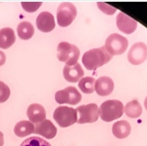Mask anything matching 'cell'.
<instances>
[{
    "label": "cell",
    "mask_w": 147,
    "mask_h": 146,
    "mask_svg": "<svg viewBox=\"0 0 147 146\" xmlns=\"http://www.w3.org/2000/svg\"><path fill=\"white\" fill-rule=\"evenodd\" d=\"M95 79L92 77H83L78 82V87L82 92L91 94L95 91Z\"/></svg>",
    "instance_id": "cell-21"
},
{
    "label": "cell",
    "mask_w": 147,
    "mask_h": 146,
    "mask_svg": "<svg viewBox=\"0 0 147 146\" xmlns=\"http://www.w3.org/2000/svg\"><path fill=\"white\" fill-rule=\"evenodd\" d=\"M11 95V90L5 83L0 81V104L5 103L8 100Z\"/></svg>",
    "instance_id": "cell-23"
},
{
    "label": "cell",
    "mask_w": 147,
    "mask_h": 146,
    "mask_svg": "<svg viewBox=\"0 0 147 146\" xmlns=\"http://www.w3.org/2000/svg\"><path fill=\"white\" fill-rule=\"evenodd\" d=\"M33 133L43 136L47 139H51L57 135V128L50 120L45 119L43 122L37 124Z\"/></svg>",
    "instance_id": "cell-15"
},
{
    "label": "cell",
    "mask_w": 147,
    "mask_h": 146,
    "mask_svg": "<svg viewBox=\"0 0 147 146\" xmlns=\"http://www.w3.org/2000/svg\"><path fill=\"white\" fill-rule=\"evenodd\" d=\"M131 131V124L125 121V120H121L119 122H116L113 126H112V133L113 135L119 139H123L127 137Z\"/></svg>",
    "instance_id": "cell-17"
},
{
    "label": "cell",
    "mask_w": 147,
    "mask_h": 146,
    "mask_svg": "<svg viewBox=\"0 0 147 146\" xmlns=\"http://www.w3.org/2000/svg\"><path fill=\"white\" fill-rule=\"evenodd\" d=\"M38 29L42 32H50L55 28V20L51 13L48 11L41 12L36 20Z\"/></svg>",
    "instance_id": "cell-11"
},
{
    "label": "cell",
    "mask_w": 147,
    "mask_h": 146,
    "mask_svg": "<svg viewBox=\"0 0 147 146\" xmlns=\"http://www.w3.org/2000/svg\"><path fill=\"white\" fill-rule=\"evenodd\" d=\"M117 26L122 32L125 34H131L136 31L138 22L124 12H119L117 16Z\"/></svg>",
    "instance_id": "cell-10"
},
{
    "label": "cell",
    "mask_w": 147,
    "mask_h": 146,
    "mask_svg": "<svg viewBox=\"0 0 147 146\" xmlns=\"http://www.w3.org/2000/svg\"><path fill=\"white\" fill-rule=\"evenodd\" d=\"M21 5L27 12H35L42 5V2H22Z\"/></svg>",
    "instance_id": "cell-24"
},
{
    "label": "cell",
    "mask_w": 147,
    "mask_h": 146,
    "mask_svg": "<svg viewBox=\"0 0 147 146\" xmlns=\"http://www.w3.org/2000/svg\"><path fill=\"white\" fill-rule=\"evenodd\" d=\"M111 57L112 56L107 51L105 47L102 46L86 51L82 57V62L88 71H95L110 62Z\"/></svg>",
    "instance_id": "cell-1"
},
{
    "label": "cell",
    "mask_w": 147,
    "mask_h": 146,
    "mask_svg": "<svg viewBox=\"0 0 147 146\" xmlns=\"http://www.w3.org/2000/svg\"><path fill=\"white\" fill-rule=\"evenodd\" d=\"M17 32L19 38L23 40H28L32 38L34 35V27L30 22L24 21L18 24Z\"/></svg>",
    "instance_id": "cell-19"
},
{
    "label": "cell",
    "mask_w": 147,
    "mask_h": 146,
    "mask_svg": "<svg viewBox=\"0 0 147 146\" xmlns=\"http://www.w3.org/2000/svg\"><path fill=\"white\" fill-rule=\"evenodd\" d=\"M4 145V134L0 131V146Z\"/></svg>",
    "instance_id": "cell-27"
},
{
    "label": "cell",
    "mask_w": 147,
    "mask_h": 146,
    "mask_svg": "<svg viewBox=\"0 0 147 146\" xmlns=\"http://www.w3.org/2000/svg\"><path fill=\"white\" fill-rule=\"evenodd\" d=\"M84 70L79 64L74 65H66L64 67L63 75L66 81L70 83H77L84 77Z\"/></svg>",
    "instance_id": "cell-14"
},
{
    "label": "cell",
    "mask_w": 147,
    "mask_h": 146,
    "mask_svg": "<svg viewBox=\"0 0 147 146\" xmlns=\"http://www.w3.org/2000/svg\"><path fill=\"white\" fill-rule=\"evenodd\" d=\"M79 49L70 43L61 42L57 45V59L66 64V65H74L78 64L79 58Z\"/></svg>",
    "instance_id": "cell-3"
},
{
    "label": "cell",
    "mask_w": 147,
    "mask_h": 146,
    "mask_svg": "<svg viewBox=\"0 0 147 146\" xmlns=\"http://www.w3.org/2000/svg\"><path fill=\"white\" fill-rule=\"evenodd\" d=\"M78 118V124H88L94 123L98 119L99 108L96 104H89L86 105H80L76 109Z\"/></svg>",
    "instance_id": "cell-7"
},
{
    "label": "cell",
    "mask_w": 147,
    "mask_h": 146,
    "mask_svg": "<svg viewBox=\"0 0 147 146\" xmlns=\"http://www.w3.org/2000/svg\"><path fill=\"white\" fill-rule=\"evenodd\" d=\"M27 116L32 124H39L45 120L46 111L39 104H32L27 109Z\"/></svg>",
    "instance_id": "cell-13"
},
{
    "label": "cell",
    "mask_w": 147,
    "mask_h": 146,
    "mask_svg": "<svg viewBox=\"0 0 147 146\" xmlns=\"http://www.w3.org/2000/svg\"><path fill=\"white\" fill-rule=\"evenodd\" d=\"M5 60H6V56L5 54L0 50V66H2L5 63Z\"/></svg>",
    "instance_id": "cell-26"
},
{
    "label": "cell",
    "mask_w": 147,
    "mask_h": 146,
    "mask_svg": "<svg viewBox=\"0 0 147 146\" xmlns=\"http://www.w3.org/2000/svg\"><path fill=\"white\" fill-rule=\"evenodd\" d=\"M124 111L125 112L126 116L131 118H137L141 116L143 112V109L141 104L137 100H132L129 102L125 107L124 108Z\"/></svg>",
    "instance_id": "cell-20"
},
{
    "label": "cell",
    "mask_w": 147,
    "mask_h": 146,
    "mask_svg": "<svg viewBox=\"0 0 147 146\" xmlns=\"http://www.w3.org/2000/svg\"><path fill=\"white\" fill-rule=\"evenodd\" d=\"M98 8H99L104 13L108 14V15H112V14H114L115 11H117L115 8H113V7H111V6L106 5V4H105V3H100V2H99V3H98Z\"/></svg>",
    "instance_id": "cell-25"
},
{
    "label": "cell",
    "mask_w": 147,
    "mask_h": 146,
    "mask_svg": "<svg viewBox=\"0 0 147 146\" xmlns=\"http://www.w3.org/2000/svg\"><path fill=\"white\" fill-rule=\"evenodd\" d=\"M77 16V9L75 5L69 2H63L59 5L57 11V24L61 27L70 25Z\"/></svg>",
    "instance_id": "cell-6"
},
{
    "label": "cell",
    "mask_w": 147,
    "mask_h": 146,
    "mask_svg": "<svg viewBox=\"0 0 147 146\" xmlns=\"http://www.w3.org/2000/svg\"><path fill=\"white\" fill-rule=\"evenodd\" d=\"M127 58L129 62L133 65H138L144 63L147 58L146 44L142 42L134 44L128 52Z\"/></svg>",
    "instance_id": "cell-9"
},
{
    "label": "cell",
    "mask_w": 147,
    "mask_h": 146,
    "mask_svg": "<svg viewBox=\"0 0 147 146\" xmlns=\"http://www.w3.org/2000/svg\"><path fill=\"white\" fill-rule=\"evenodd\" d=\"M20 146H51L50 143L39 137H31L25 139Z\"/></svg>",
    "instance_id": "cell-22"
},
{
    "label": "cell",
    "mask_w": 147,
    "mask_h": 146,
    "mask_svg": "<svg viewBox=\"0 0 147 146\" xmlns=\"http://www.w3.org/2000/svg\"><path fill=\"white\" fill-rule=\"evenodd\" d=\"M53 118L62 128L69 127L77 123L78 113L73 108L67 106L57 107L53 113Z\"/></svg>",
    "instance_id": "cell-4"
},
{
    "label": "cell",
    "mask_w": 147,
    "mask_h": 146,
    "mask_svg": "<svg viewBox=\"0 0 147 146\" xmlns=\"http://www.w3.org/2000/svg\"><path fill=\"white\" fill-rule=\"evenodd\" d=\"M124 105L119 100H107L99 108V116L103 121L111 122L121 118L124 113Z\"/></svg>",
    "instance_id": "cell-2"
},
{
    "label": "cell",
    "mask_w": 147,
    "mask_h": 146,
    "mask_svg": "<svg viewBox=\"0 0 147 146\" xmlns=\"http://www.w3.org/2000/svg\"><path fill=\"white\" fill-rule=\"evenodd\" d=\"M114 90L113 80L109 77H100L95 82V91L101 97L110 95Z\"/></svg>",
    "instance_id": "cell-12"
},
{
    "label": "cell",
    "mask_w": 147,
    "mask_h": 146,
    "mask_svg": "<svg viewBox=\"0 0 147 146\" xmlns=\"http://www.w3.org/2000/svg\"><path fill=\"white\" fill-rule=\"evenodd\" d=\"M35 126L30 121H20L14 127V133L19 137H24L34 132Z\"/></svg>",
    "instance_id": "cell-18"
},
{
    "label": "cell",
    "mask_w": 147,
    "mask_h": 146,
    "mask_svg": "<svg viewBox=\"0 0 147 146\" xmlns=\"http://www.w3.org/2000/svg\"><path fill=\"white\" fill-rule=\"evenodd\" d=\"M82 99V96L77 88L68 86L65 89L58 91L55 94V100L57 104H69L71 105L78 104Z\"/></svg>",
    "instance_id": "cell-8"
},
{
    "label": "cell",
    "mask_w": 147,
    "mask_h": 146,
    "mask_svg": "<svg viewBox=\"0 0 147 146\" xmlns=\"http://www.w3.org/2000/svg\"><path fill=\"white\" fill-rule=\"evenodd\" d=\"M105 47L112 57L121 55L125 52L128 47V40L119 34L113 33L106 38Z\"/></svg>",
    "instance_id": "cell-5"
},
{
    "label": "cell",
    "mask_w": 147,
    "mask_h": 146,
    "mask_svg": "<svg viewBox=\"0 0 147 146\" xmlns=\"http://www.w3.org/2000/svg\"><path fill=\"white\" fill-rule=\"evenodd\" d=\"M16 41L15 32L11 28L6 27L0 30V48L8 49Z\"/></svg>",
    "instance_id": "cell-16"
},
{
    "label": "cell",
    "mask_w": 147,
    "mask_h": 146,
    "mask_svg": "<svg viewBox=\"0 0 147 146\" xmlns=\"http://www.w3.org/2000/svg\"><path fill=\"white\" fill-rule=\"evenodd\" d=\"M144 108H145L146 110H147V97L145 98V100H144Z\"/></svg>",
    "instance_id": "cell-28"
}]
</instances>
